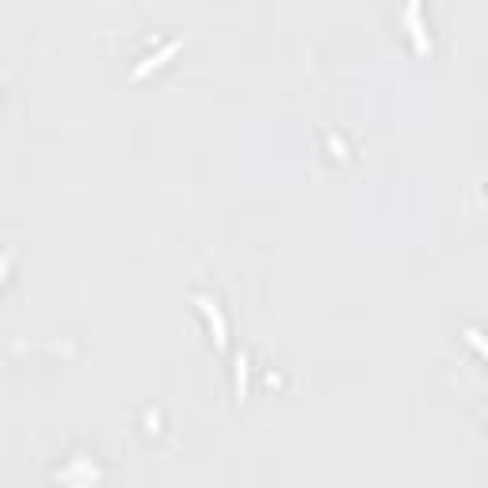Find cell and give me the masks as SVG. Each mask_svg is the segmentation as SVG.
<instances>
[{"mask_svg":"<svg viewBox=\"0 0 488 488\" xmlns=\"http://www.w3.org/2000/svg\"><path fill=\"white\" fill-rule=\"evenodd\" d=\"M176 50H180V38H172V43H165V46H160L157 54H149V58H145V61H137V65H134V77H142L145 69H153V65H160V61L168 58V54H176Z\"/></svg>","mask_w":488,"mask_h":488,"instance_id":"6da1fadb","label":"cell"}]
</instances>
